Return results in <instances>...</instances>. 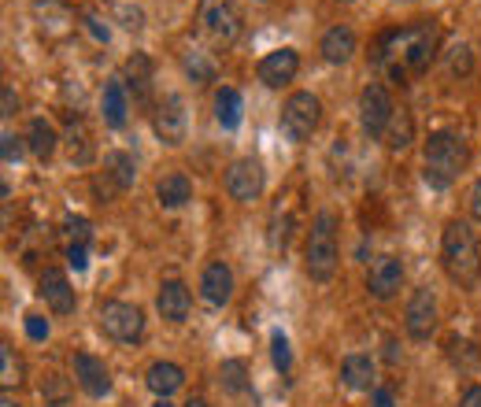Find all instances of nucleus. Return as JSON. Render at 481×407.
<instances>
[{
	"label": "nucleus",
	"mask_w": 481,
	"mask_h": 407,
	"mask_svg": "<svg viewBox=\"0 0 481 407\" xmlns=\"http://www.w3.org/2000/svg\"><path fill=\"white\" fill-rule=\"evenodd\" d=\"M433 56H437V23H429V19H419L404 30H389L374 45V63L385 67L396 81H404L408 74L429 71Z\"/></svg>",
	"instance_id": "obj_1"
},
{
	"label": "nucleus",
	"mask_w": 481,
	"mask_h": 407,
	"mask_svg": "<svg viewBox=\"0 0 481 407\" xmlns=\"http://www.w3.org/2000/svg\"><path fill=\"white\" fill-rule=\"evenodd\" d=\"M467 141L459 134H448V130H437L429 134L426 148H422V182L437 193H445L467 167Z\"/></svg>",
	"instance_id": "obj_2"
},
{
	"label": "nucleus",
	"mask_w": 481,
	"mask_h": 407,
	"mask_svg": "<svg viewBox=\"0 0 481 407\" xmlns=\"http://www.w3.org/2000/svg\"><path fill=\"white\" fill-rule=\"evenodd\" d=\"M440 260L456 285H474L481 274V252H477V237L467 222L452 219L440 233Z\"/></svg>",
	"instance_id": "obj_3"
},
{
	"label": "nucleus",
	"mask_w": 481,
	"mask_h": 407,
	"mask_svg": "<svg viewBox=\"0 0 481 407\" xmlns=\"http://www.w3.org/2000/svg\"><path fill=\"white\" fill-rule=\"evenodd\" d=\"M341 252H337V215L334 212H318L311 222L307 237V274L315 281H330L337 274Z\"/></svg>",
	"instance_id": "obj_4"
},
{
	"label": "nucleus",
	"mask_w": 481,
	"mask_h": 407,
	"mask_svg": "<svg viewBox=\"0 0 481 407\" xmlns=\"http://www.w3.org/2000/svg\"><path fill=\"white\" fill-rule=\"evenodd\" d=\"M318 118H323V104H318L315 93H293L282 108V134L286 141L300 145L318 130Z\"/></svg>",
	"instance_id": "obj_5"
},
{
	"label": "nucleus",
	"mask_w": 481,
	"mask_h": 407,
	"mask_svg": "<svg viewBox=\"0 0 481 407\" xmlns=\"http://www.w3.org/2000/svg\"><path fill=\"white\" fill-rule=\"evenodd\" d=\"M100 330L118 345H134L145 334V315L127 300H108L100 304Z\"/></svg>",
	"instance_id": "obj_6"
},
{
	"label": "nucleus",
	"mask_w": 481,
	"mask_h": 407,
	"mask_svg": "<svg viewBox=\"0 0 481 407\" xmlns=\"http://www.w3.org/2000/svg\"><path fill=\"white\" fill-rule=\"evenodd\" d=\"M392 115H396V104H392V97H389V90L382 86V81L363 86V93H359V122H363V130L371 137H385Z\"/></svg>",
	"instance_id": "obj_7"
},
{
	"label": "nucleus",
	"mask_w": 481,
	"mask_h": 407,
	"mask_svg": "<svg viewBox=\"0 0 481 407\" xmlns=\"http://www.w3.org/2000/svg\"><path fill=\"white\" fill-rule=\"evenodd\" d=\"M200 26L212 41L219 45H230L240 33V12L233 0H200Z\"/></svg>",
	"instance_id": "obj_8"
},
{
	"label": "nucleus",
	"mask_w": 481,
	"mask_h": 407,
	"mask_svg": "<svg viewBox=\"0 0 481 407\" xmlns=\"http://www.w3.org/2000/svg\"><path fill=\"white\" fill-rule=\"evenodd\" d=\"M185 127H189V115H185V100L178 93H164V100L156 104L152 111V130L164 145H182L185 141Z\"/></svg>",
	"instance_id": "obj_9"
},
{
	"label": "nucleus",
	"mask_w": 481,
	"mask_h": 407,
	"mask_svg": "<svg viewBox=\"0 0 481 407\" xmlns=\"http://www.w3.org/2000/svg\"><path fill=\"white\" fill-rule=\"evenodd\" d=\"M404 326H408V337L411 341H429L437 334V297L433 289H415L404 311Z\"/></svg>",
	"instance_id": "obj_10"
},
{
	"label": "nucleus",
	"mask_w": 481,
	"mask_h": 407,
	"mask_svg": "<svg viewBox=\"0 0 481 407\" xmlns=\"http://www.w3.org/2000/svg\"><path fill=\"white\" fill-rule=\"evenodd\" d=\"M226 193L240 204H249L263 193V167H259V159L245 156V159H233L230 163V171H226Z\"/></svg>",
	"instance_id": "obj_11"
},
{
	"label": "nucleus",
	"mask_w": 481,
	"mask_h": 407,
	"mask_svg": "<svg viewBox=\"0 0 481 407\" xmlns=\"http://www.w3.org/2000/svg\"><path fill=\"white\" fill-rule=\"evenodd\" d=\"M297 71H300V56H297L293 49H274V52H267V56L259 60V67H256V74H259V81H263L267 90L289 86V81L297 78Z\"/></svg>",
	"instance_id": "obj_12"
},
{
	"label": "nucleus",
	"mask_w": 481,
	"mask_h": 407,
	"mask_svg": "<svg viewBox=\"0 0 481 407\" xmlns=\"http://www.w3.org/2000/svg\"><path fill=\"white\" fill-rule=\"evenodd\" d=\"M74 378H78V385H82V393L93 396V400H100V396L111 393V374H108L104 359H97L90 352H78L74 355Z\"/></svg>",
	"instance_id": "obj_13"
},
{
	"label": "nucleus",
	"mask_w": 481,
	"mask_h": 407,
	"mask_svg": "<svg viewBox=\"0 0 481 407\" xmlns=\"http://www.w3.org/2000/svg\"><path fill=\"white\" fill-rule=\"evenodd\" d=\"M404 285V263L400 256H382L374 267H371V278H367V289L374 300H392Z\"/></svg>",
	"instance_id": "obj_14"
},
{
	"label": "nucleus",
	"mask_w": 481,
	"mask_h": 407,
	"mask_svg": "<svg viewBox=\"0 0 481 407\" xmlns=\"http://www.w3.org/2000/svg\"><path fill=\"white\" fill-rule=\"evenodd\" d=\"M200 297H204L212 308L230 304V297H233V270L222 260L208 263L204 274H200Z\"/></svg>",
	"instance_id": "obj_15"
},
{
	"label": "nucleus",
	"mask_w": 481,
	"mask_h": 407,
	"mask_svg": "<svg viewBox=\"0 0 481 407\" xmlns=\"http://www.w3.org/2000/svg\"><path fill=\"white\" fill-rule=\"evenodd\" d=\"M189 308H193V297H189V289H185L178 278H171V281L159 285V293H156V311L164 315L167 322H185V318H189Z\"/></svg>",
	"instance_id": "obj_16"
},
{
	"label": "nucleus",
	"mask_w": 481,
	"mask_h": 407,
	"mask_svg": "<svg viewBox=\"0 0 481 407\" xmlns=\"http://www.w3.org/2000/svg\"><path fill=\"white\" fill-rule=\"evenodd\" d=\"M37 293L45 297V304L56 311V315H71L74 311V289H71V281L63 270H45L42 281H37Z\"/></svg>",
	"instance_id": "obj_17"
},
{
	"label": "nucleus",
	"mask_w": 481,
	"mask_h": 407,
	"mask_svg": "<svg viewBox=\"0 0 481 407\" xmlns=\"http://www.w3.org/2000/svg\"><path fill=\"white\" fill-rule=\"evenodd\" d=\"M100 111H104V127L111 130H123L127 127V86L123 78H111L104 81V93H100Z\"/></svg>",
	"instance_id": "obj_18"
},
{
	"label": "nucleus",
	"mask_w": 481,
	"mask_h": 407,
	"mask_svg": "<svg viewBox=\"0 0 481 407\" xmlns=\"http://www.w3.org/2000/svg\"><path fill=\"white\" fill-rule=\"evenodd\" d=\"M156 196H159V204H164L167 212H178V208H185V204L193 200V182L182 171H174V175L156 182Z\"/></svg>",
	"instance_id": "obj_19"
},
{
	"label": "nucleus",
	"mask_w": 481,
	"mask_h": 407,
	"mask_svg": "<svg viewBox=\"0 0 481 407\" xmlns=\"http://www.w3.org/2000/svg\"><path fill=\"white\" fill-rule=\"evenodd\" d=\"M145 382H148V389H152L156 396H171V393H178V389H182L185 374H182V366H178V363L159 359V363H152V366H148Z\"/></svg>",
	"instance_id": "obj_20"
},
{
	"label": "nucleus",
	"mask_w": 481,
	"mask_h": 407,
	"mask_svg": "<svg viewBox=\"0 0 481 407\" xmlns=\"http://www.w3.org/2000/svg\"><path fill=\"white\" fill-rule=\"evenodd\" d=\"M318 49H323L326 63H348L355 56V33L348 26H334V30L323 33V45Z\"/></svg>",
	"instance_id": "obj_21"
},
{
	"label": "nucleus",
	"mask_w": 481,
	"mask_h": 407,
	"mask_svg": "<svg viewBox=\"0 0 481 407\" xmlns=\"http://www.w3.org/2000/svg\"><path fill=\"white\" fill-rule=\"evenodd\" d=\"M104 178H108L118 193H127V189L134 185V178H137L134 156H130V152H108V156H104Z\"/></svg>",
	"instance_id": "obj_22"
},
{
	"label": "nucleus",
	"mask_w": 481,
	"mask_h": 407,
	"mask_svg": "<svg viewBox=\"0 0 481 407\" xmlns=\"http://www.w3.org/2000/svg\"><path fill=\"white\" fill-rule=\"evenodd\" d=\"M341 382L355 393H367L374 385V359L371 355H344L341 363Z\"/></svg>",
	"instance_id": "obj_23"
},
{
	"label": "nucleus",
	"mask_w": 481,
	"mask_h": 407,
	"mask_svg": "<svg viewBox=\"0 0 481 407\" xmlns=\"http://www.w3.org/2000/svg\"><path fill=\"white\" fill-rule=\"evenodd\" d=\"M56 130H52V122L49 118H33L30 122V130H26V148L42 159V163H49L52 159V152H56Z\"/></svg>",
	"instance_id": "obj_24"
},
{
	"label": "nucleus",
	"mask_w": 481,
	"mask_h": 407,
	"mask_svg": "<svg viewBox=\"0 0 481 407\" xmlns=\"http://www.w3.org/2000/svg\"><path fill=\"white\" fill-rule=\"evenodd\" d=\"M240 115H245V100H240L237 90L222 86V90L215 93V118H219V127H222V130H237V127H240Z\"/></svg>",
	"instance_id": "obj_25"
},
{
	"label": "nucleus",
	"mask_w": 481,
	"mask_h": 407,
	"mask_svg": "<svg viewBox=\"0 0 481 407\" xmlns=\"http://www.w3.org/2000/svg\"><path fill=\"white\" fill-rule=\"evenodd\" d=\"M127 86L134 90V100H148L152 97V60L145 52H134L127 63Z\"/></svg>",
	"instance_id": "obj_26"
},
{
	"label": "nucleus",
	"mask_w": 481,
	"mask_h": 407,
	"mask_svg": "<svg viewBox=\"0 0 481 407\" xmlns=\"http://www.w3.org/2000/svg\"><path fill=\"white\" fill-rule=\"evenodd\" d=\"M219 385L230 396L245 393L249 389V366H245V359H222V366H219Z\"/></svg>",
	"instance_id": "obj_27"
},
{
	"label": "nucleus",
	"mask_w": 481,
	"mask_h": 407,
	"mask_svg": "<svg viewBox=\"0 0 481 407\" xmlns=\"http://www.w3.org/2000/svg\"><path fill=\"white\" fill-rule=\"evenodd\" d=\"M67 148H71V163H78V167H86V163L93 159V145H90V134L78 118L67 122Z\"/></svg>",
	"instance_id": "obj_28"
},
{
	"label": "nucleus",
	"mask_w": 481,
	"mask_h": 407,
	"mask_svg": "<svg viewBox=\"0 0 481 407\" xmlns=\"http://www.w3.org/2000/svg\"><path fill=\"white\" fill-rule=\"evenodd\" d=\"M411 137H415V122H411V115H408V111H396L392 122H389V130H385V145H389L392 152H400V148H408V145H411Z\"/></svg>",
	"instance_id": "obj_29"
},
{
	"label": "nucleus",
	"mask_w": 481,
	"mask_h": 407,
	"mask_svg": "<svg viewBox=\"0 0 481 407\" xmlns=\"http://www.w3.org/2000/svg\"><path fill=\"white\" fill-rule=\"evenodd\" d=\"M182 67H185V74L196 81V86H208V81L215 78V63L208 60V52H200V49H193V52H185V60H182Z\"/></svg>",
	"instance_id": "obj_30"
},
{
	"label": "nucleus",
	"mask_w": 481,
	"mask_h": 407,
	"mask_svg": "<svg viewBox=\"0 0 481 407\" xmlns=\"http://www.w3.org/2000/svg\"><path fill=\"white\" fill-rule=\"evenodd\" d=\"M42 396H45L49 407H67V403H71V385H67V378H60V374H45V382H42Z\"/></svg>",
	"instance_id": "obj_31"
},
{
	"label": "nucleus",
	"mask_w": 481,
	"mask_h": 407,
	"mask_svg": "<svg viewBox=\"0 0 481 407\" xmlns=\"http://www.w3.org/2000/svg\"><path fill=\"white\" fill-rule=\"evenodd\" d=\"M270 355H274V366L282 374H289V366H293V352H289V337L278 330L274 337H270Z\"/></svg>",
	"instance_id": "obj_32"
},
{
	"label": "nucleus",
	"mask_w": 481,
	"mask_h": 407,
	"mask_svg": "<svg viewBox=\"0 0 481 407\" xmlns=\"http://www.w3.org/2000/svg\"><path fill=\"white\" fill-rule=\"evenodd\" d=\"M448 359L459 363V366H474L481 359V352L470 345V341H459V337H448Z\"/></svg>",
	"instance_id": "obj_33"
},
{
	"label": "nucleus",
	"mask_w": 481,
	"mask_h": 407,
	"mask_svg": "<svg viewBox=\"0 0 481 407\" xmlns=\"http://www.w3.org/2000/svg\"><path fill=\"white\" fill-rule=\"evenodd\" d=\"M19 382V363L12 359V348L8 345H0V385L12 389Z\"/></svg>",
	"instance_id": "obj_34"
},
{
	"label": "nucleus",
	"mask_w": 481,
	"mask_h": 407,
	"mask_svg": "<svg viewBox=\"0 0 481 407\" xmlns=\"http://www.w3.org/2000/svg\"><path fill=\"white\" fill-rule=\"evenodd\" d=\"M0 156H5V163H19L23 159V137L5 130V137H0Z\"/></svg>",
	"instance_id": "obj_35"
},
{
	"label": "nucleus",
	"mask_w": 481,
	"mask_h": 407,
	"mask_svg": "<svg viewBox=\"0 0 481 407\" xmlns=\"http://www.w3.org/2000/svg\"><path fill=\"white\" fill-rule=\"evenodd\" d=\"M67 233H71V244H90V237H93V226H90V219H67Z\"/></svg>",
	"instance_id": "obj_36"
},
{
	"label": "nucleus",
	"mask_w": 481,
	"mask_h": 407,
	"mask_svg": "<svg viewBox=\"0 0 481 407\" xmlns=\"http://www.w3.org/2000/svg\"><path fill=\"white\" fill-rule=\"evenodd\" d=\"M26 337L30 341H45L49 337V322L42 315H26Z\"/></svg>",
	"instance_id": "obj_37"
},
{
	"label": "nucleus",
	"mask_w": 481,
	"mask_h": 407,
	"mask_svg": "<svg viewBox=\"0 0 481 407\" xmlns=\"http://www.w3.org/2000/svg\"><path fill=\"white\" fill-rule=\"evenodd\" d=\"M448 67H452V74H467V71H470V49H467V45L452 49V60H448Z\"/></svg>",
	"instance_id": "obj_38"
},
{
	"label": "nucleus",
	"mask_w": 481,
	"mask_h": 407,
	"mask_svg": "<svg viewBox=\"0 0 481 407\" xmlns=\"http://www.w3.org/2000/svg\"><path fill=\"white\" fill-rule=\"evenodd\" d=\"M86 30L97 37V41H104V45H108V41H111V30H108V23H100L93 12H86Z\"/></svg>",
	"instance_id": "obj_39"
},
{
	"label": "nucleus",
	"mask_w": 481,
	"mask_h": 407,
	"mask_svg": "<svg viewBox=\"0 0 481 407\" xmlns=\"http://www.w3.org/2000/svg\"><path fill=\"white\" fill-rule=\"evenodd\" d=\"M67 263H71L74 270H86V267H90V256H86V244H71V249H67Z\"/></svg>",
	"instance_id": "obj_40"
},
{
	"label": "nucleus",
	"mask_w": 481,
	"mask_h": 407,
	"mask_svg": "<svg viewBox=\"0 0 481 407\" xmlns=\"http://www.w3.org/2000/svg\"><path fill=\"white\" fill-rule=\"evenodd\" d=\"M0 108H5V111H0L5 118H12V115L19 111V97L12 93V86H5V90H0Z\"/></svg>",
	"instance_id": "obj_41"
},
{
	"label": "nucleus",
	"mask_w": 481,
	"mask_h": 407,
	"mask_svg": "<svg viewBox=\"0 0 481 407\" xmlns=\"http://www.w3.org/2000/svg\"><path fill=\"white\" fill-rule=\"evenodd\" d=\"M470 215L481 222V178L470 185Z\"/></svg>",
	"instance_id": "obj_42"
},
{
	"label": "nucleus",
	"mask_w": 481,
	"mask_h": 407,
	"mask_svg": "<svg viewBox=\"0 0 481 407\" xmlns=\"http://www.w3.org/2000/svg\"><path fill=\"white\" fill-rule=\"evenodd\" d=\"M459 407H481V385H470L459 400Z\"/></svg>",
	"instance_id": "obj_43"
},
{
	"label": "nucleus",
	"mask_w": 481,
	"mask_h": 407,
	"mask_svg": "<svg viewBox=\"0 0 481 407\" xmlns=\"http://www.w3.org/2000/svg\"><path fill=\"white\" fill-rule=\"evenodd\" d=\"M374 407H396L392 393H389V389H374Z\"/></svg>",
	"instance_id": "obj_44"
},
{
	"label": "nucleus",
	"mask_w": 481,
	"mask_h": 407,
	"mask_svg": "<svg viewBox=\"0 0 481 407\" xmlns=\"http://www.w3.org/2000/svg\"><path fill=\"white\" fill-rule=\"evenodd\" d=\"M385 359H389V363H396V341H392V337L385 341Z\"/></svg>",
	"instance_id": "obj_45"
},
{
	"label": "nucleus",
	"mask_w": 481,
	"mask_h": 407,
	"mask_svg": "<svg viewBox=\"0 0 481 407\" xmlns=\"http://www.w3.org/2000/svg\"><path fill=\"white\" fill-rule=\"evenodd\" d=\"M152 407H174V403H171V400H167V396H159V400H156V403H152Z\"/></svg>",
	"instance_id": "obj_46"
},
{
	"label": "nucleus",
	"mask_w": 481,
	"mask_h": 407,
	"mask_svg": "<svg viewBox=\"0 0 481 407\" xmlns=\"http://www.w3.org/2000/svg\"><path fill=\"white\" fill-rule=\"evenodd\" d=\"M0 407H19V403H15L12 396H5V400H0Z\"/></svg>",
	"instance_id": "obj_47"
},
{
	"label": "nucleus",
	"mask_w": 481,
	"mask_h": 407,
	"mask_svg": "<svg viewBox=\"0 0 481 407\" xmlns=\"http://www.w3.org/2000/svg\"><path fill=\"white\" fill-rule=\"evenodd\" d=\"M185 407H208V400H189Z\"/></svg>",
	"instance_id": "obj_48"
},
{
	"label": "nucleus",
	"mask_w": 481,
	"mask_h": 407,
	"mask_svg": "<svg viewBox=\"0 0 481 407\" xmlns=\"http://www.w3.org/2000/svg\"><path fill=\"white\" fill-rule=\"evenodd\" d=\"M256 5H270V0H256Z\"/></svg>",
	"instance_id": "obj_49"
},
{
	"label": "nucleus",
	"mask_w": 481,
	"mask_h": 407,
	"mask_svg": "<svg viewBox=\"0 0 481 407\" xmlns=\"http://www.w3.org/2000/svg\"><path fill=\"white\" fill-rule=\"evenodd\" d=\"M341 5H352V0H341Z\"/></svg>",
	"instance_id": "obj_50"
}]
</instances>
